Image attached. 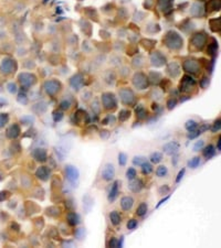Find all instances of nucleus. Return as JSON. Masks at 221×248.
Instances as JSON below:
<instances>
[{"mask_svg": "<svg viewBox=\"0 0 221 248\" xmlns=\"http://www.w3.org/2000/svg\"><path fill=\"white\" fill-rule=\"evenodd\" d=\"M165 42L168 48L174 50H178L183 46V40L176 32H168L165 39Z\"/></svg>", "mask_w": 221, "mask_h": 248, "instance_id": "1", "label": "nucleus"}, {"mask_svg": "<svg viewBox=\"0 0 221 248\" xmlns=\"http://www.w3.org/2000/svg\"><path fill=\"white\" fill-rule=\"evenodd\" d=\"M17 70V63L16 61L10 57H6L4 59V61L1 62V65H0V71L1 73L4 74V75H9V74H12L16 72Z\"/></svg>", "mask_w": 221, "mask_h": 248, "instance_id": "2", "label": "nucleus"}, {"mask_svg": "<svg viewBox=\"0 0 221 248\" xmlns=\"http://www.w3.org/2000/svg\"><path fill=\"white\" fill-rule=\"evenodd\" d=\"M65 177H67V181L70 182L71 184H76L79 179H80V171L77 170V168H75L72 164H67L65 169Z\"/></svg>", "mask_w": 221, "mask_h": 248, "instance_id": "3", "label": "nucleus"}, {"mask_svg": "<svg viewBox=\"0 0 221 248\" xmlns=\"http://www.w3.org/2000/svg\"><path fill=\"white\" fill-rule=\"evenodd\" d=\"M179 149H180V144L177 141H169L165 143L163 147V151L168 156H176L179 152Z\"/></svg>", "mask_w": 221, "mask_h": 248, "instance_id": "4", "label": "nucleus"}, {"mask_svg": "<svg viewBox=\"0 0 221 248\" xmlns=\"http://www.w3.org/2000/svg\"><path fill=\"white\" fill-rule=\"evenodd\" d=\"M35 177L43 182L49 181V179L51 178V170L49 169V167L41 165L35 170Z\"/></svg>", "mask_w": 221, "mask_h": 248, "instance_id": "5", "label": "nucleus"}, {"mask_svg": "<svg viewBox=\"0 0 221 248\" xmlns=\"http://www.w3.org/2000/svg\"><path fill=\"white\" fill-rule=\"evenodd\" d=\"M115 177V168L112 163H106L102 170V179L104 181H112Z\"/></svg>", "mask_w": 221, "mask_h": 248, "instance_id": "6", "label": "nucleus"}, {"mask_svg": "<svg viewBox=\"0 0 221 248\" xmlns=\"http://www.w3.org/2000/svg\"><path fill=\"white\" fill-rule=\"evenodd\" d=\"M20 133H21V129L18 124H12L6 130V137L10 140H16L20 136Z\"/></svg>", "mask_w": 221, "mask_h": 248, "instance_id": "7", "label": "nucleus"}, {"mask_svg": "<svg viewBox=\"0 0 221 248\" xmlns=\"http://www.w3.org/2000/svg\"><path fill=\"white\" fill-rule=\"evenodd\" d=\"M102 103H103V106H104L106 109H114L116 107L115 97H114V95L109 94V93H105V94H103Z\"/></svg>", "mask_w": 221, "mask_h": 248, "instance_id": "8", "label": "nucleus"}, {"mask_svg": "<svg viewBox=\"0 0 221 248\" xmlns=\"http://www.w3.org/2000/svg\"><path fill=\"white\" fill-rule=\"evenodd\" d=\"M134 85L136 86L138 89H144V88L147 87L148 85V80L147 77L145 76L143 73H137L135 76H134Z\"/></svg>", "mask_w": 221, "mask_h": 248, "instance_id": "9", "label": "nucleus"}, {"mask_svg": "<svg viewBox=\"0 0 221 248\" xmlns=\"http://www.w3.org/2000/svg\"><path fill=\"white\" fill-rule=\"evenodd\" d=\"M32 157L38 162H46L48 160V152L44 148H35L32 151Z\"/></svg>", "mask_w": 221, "mask_h": 248, "instance_id": "10", "label": "nucleus"}, {"mask_svg": "<svg viewBox=\"0 0 221 248\" xmlns=\"http://www.w3.org/2000/svg\"><path fill=\"white\" fill-rule=\"evenodd\" d=\"M119 184H121V181H118V180L114 181L112 188H111V190H109V196H107L109 202L113 203L116 199H117V195H118V192H119Z\"/></svg>", "mask_w": 221, "mask_h": 248, "instance_id": "11", "label": "nucleus"}, {"mask_svg": "<svg viewBox=\"0 0 221 248\" xmlns=\"http://www.w3.org/2000/svg\"><path fill=\"white\" fill-rule=\"evenodd\" d=\"M144 188V183L140 179H133L130 180V182L128 183V189L132 191L133 193H138L140 192Z\"/></svg>", "mask_w": 221, "mask_h": 248, "instance_id": "12", "label": "nucleus"}, {"mask_svg": "<svg viewBox=\"0 0 221 248\" xmlns=\"http://www.w3.org/2000/svg\"><path fill=\"white\" fill-rule=\"evenodd\" d=\"M206 43V35L204 33H197L193 35V38L191 39V44L197 46V49H202Z\"/></svg>", "mask_w": 221, "mask_h": 248, "instance_id": "13", "label": "nucleus"}, {"mask_svg": "<svg viewBox=\"0 0 221 248\" xmlns=\"http://www.w3.org/2000/svg\"><path fill=\"white\" fill-rule=\"evenodd\" d=\"M44 88L48 94L54 95L60 89V83L56 80H49L44 84Z\"/></svg>", "mask_w": 221, "mask_h": 248, "instance_id": "14", "label": "nucleus"}, {"mask_svg": "<svg viewBox=\"0 0 221 248\" xmlns=\"http://www.w3.org/2000/svg\"><path fill=\"white\" fill-rule=\"evenodd\" d=\"M134 206V199L132 196H123L121 200V207L125 212H128L133 209Z\"/></svg>", "mask_w": 221, "mask_h": 248, "instance_id": "15", "label": "nucleus"}, {"mask_svg": "<svg viewBox=\"0 0 221 248\" xmlns=\"http://www.w3.org/2000/svg\"><path fill=\"white\" fill-rule=\"evenodd\" d=\"M19 80H20V83H21L22 85H25V86H31L32 84H34L35 83V77L33 76L32 74L23 73L19 76Z\"/></svg>", "mask_w": 221, "mask_h": 248, "instance_id": "16", "label": "nucleus"}, {"mask_svg": "<svg viewBox=\"0 0 221 248\" xmlns=\"http://www.w3.org/2000/svg\"><path fill=\"white\" fill-rule=\"evenodd\" d=\"M67 223L70 226H77L80 224V216L74 211H70L67 214Z\"/></svg>", "mask_w": 221, "mask_h": 248, "instance_id": "17", "label": "nucleus"}, {"mask_svg": "<svg viewBox=\"0 0 221 248\" xmlns=\"http://www.w3.org/2000/svg\"><path fill=\"white\" fill-rule=\"evenodd\" d=\"M119 94H121V99L124 104L128 105V104H132L134 101V94L133 92L130 91V89H123V91H121Z\"/></svg>", "mask_w": 221, "mask_h": 248, "instance_id": "18", "label": "nucleus"}, {"mask_svg": "<svg viewBox=\"0 0 221 248\" xmlns=\"http://www.w3.org/2000/svg\"><path fill=\"white\" fill-rule=\"evenodd\" d=\"M151 63L154 64L155 66H162L166 63V60L159 52H155L151 55Z\"/></svg>", "mask_w": 221, "mask_h": 248, "instance_id": "19", "label": "nucleus"}, {"mask_svg": "<svg viewBox=\"0 0 221 248\" xmlns=\"http://www.w3.org/2000/svg\"><path fill=\"white\" fill-rule=\"evenodd\" d=\"M195 80L191 78V77L189 76H185L183 78V82H181V84H180V89H183V91L187 92L189 91L190 87H193L195 86Z\"/></svg>", "mask_w": 221, "mask_h": 248, "instance_id": "20", "label": "nucleus"}, {"mask_svg": "<svg viewBox=\"0 0 221 248\" xmlns=\"http://www.w3.org/2000/svg\"><path fill=\"white\" fill-rule=\"evenodd\" d=\"M184 69L187 71V72H190V73H196L197 71L199 70V65L197 63L196 61H186L184 63Z\"/></svg>", "mask_w": 221, "mask_h": 248, "instance_id": "21", "label": "nucleus"}, {"mask_svg": "<svg viewBox=\"0 0 221 248\" xmlns=\"http://www.w3.org/2000/svg\"><path fill=\"white\" fill-rule=\"evenodd\" d=\"M204 150H202V154H204V157L207 159V160H209V159H211L212 157H214V154H216V148L212 146V144H208V146H206V147L202 148Z\"/></svg>", "mask_w": 221, "mask_h": 248, "instance_id": "22", "label": "nucleus"}, {"mask_svg": "<svg viewBox=\"0 0 221 248\" xmlns=\"http://www.w3.org/2000/svg\"><path fill=\"white\" fill-rule=\"evenodd\" d=\"M109 220H111V223L114 226H117V225L122 223V216H121V214L117 211H112L109 213Z\"/></svg>", "mask_w": 221, "mask_h": 248, "instance_id": "23", "label": "nucleus"}, {"mask_svg": "<svg viewBox=\"0 0 221 248\" xmlns=\"http://www.w3.org/2000/svg\"><path fill=\"white\" fill-rule=\"evenodd\" d=\"M147 212H148V205H147V203L146 202H142L139 204V205L137 206V209H136V215L137 216H139V217H143V216H145L146 214H147Z\"/></svg>", "mask_w": 221, "mask_h": 248, "instance_id": "24", "label": "nucleus"}, {"mask_svg": "<svg viewBox=\"0 0 221 248\" xmlns=\"http://www.w3.org/2000/svg\"><path fill=\"white\" fill-rule=\"evenodd\" d=\"M25 211L29 214H34V213H38L39 211H40V207L37 205V203L28 201V202H25Z\"/></svg>", "mask_w": 221, "mask_h": 248, "instance_id": "25", "label": "nucleus"}, {"mask_svg": "<svg viewBox=\"0 0 221 248\" xmlns=\"http://www.w3.org/2000/svg\"><path fill=\"white\" fill-rule=\"evenodd\" d=\"M46 214L51 217H58L61 214V210L58 206H50L46 210Z\"/></svg>", "mask_w": 221, "mask_h": 248, "instance_id": "26", "label": "nucleus"}, {"mask_svg": "<svg viewBox=\"0 0 221 248\" xmlns=\"http://www.w3.org/2000/svg\"><path fill=\"white\" fill-rule=\"evenodd\" d=\"M92 206H93V201H92L91 196L86 194V195L83 197V207H84V210L86 211V213H88V212L91 211Z\"/></svg>", "mask_w": 221, "mask_h": 248, "instance_id": "27", "label": "nucleus"}, {"mask_svg": "<svg viewBox=\"0 0 221 248\" xmlns=\"http://www.w3.org/2000/svg\"><path fill=\"white\" fill-rule=\"evenodd\" d=\"M140 168H142V173L145 175H148L151 174V172H153V170H154V168H153V164L149 163V162H144V163L140 165Z\"/></svg>", "mask_w": 221, "mask_h": 248, "instance_id": "28", "label": "nucleus"}, {"mask_svg": "<svg viewBox=\"0 0 221 248\" xmlns=\"http://www.w3.org/2000/svg\"><path fill=\"white\" fill-rule=\"evenodd\" d=\"M162 160H163V153H160V152H153L151 154V157H149L151 163H154V164H157L159 162H162Z\"/></svg>", "mask_w": 221, "mask_h": 248, "instance_id": "29", "label": "nucleus"}, {"mask_svg": "<svg viewBox=\"0 0 221 248\" xmlns=\"http://www.w3.org/2000/svg\"><path fill=\"white\" fill-rule=\"evenodd\" d=\"M167 174H168V169H167L166 165H159L156 169V175L158 178H165Z\"/></svg>", "mask_w": 221, "mask_h": 248, "instance_id": "30", "label": "nucleus"}, {"mask_svg": "<svg viewBox=\"0 0 221 248\" xmlns=\"http://www.w3.org/2000/svg\"><path fill=\"white\" fill-rule=\"evenodd\" d=\"M31 184H32V181H31V179H30V177H28V175H22L21 177V186L22 188L29 189V188H31Z\"/></svg>", "mask_w": 221, "mask_h": 248, "instance_id": "31", "label": "nucleus"}, {"mask_svg": "<svg viewBox=\"0 0 221 248\" xmlns=\"http://www.w3.org/2000/svg\"><path fill=\"white\" fill-rule=\"evenodd\" d=\"M71 85H72L74 88L79 89V87H81V86H82V78H81V76H80V75H76V76H74L73 78H72V80H71Z\"/></svg>", "mask_w": 221, "mask_h": 248, "instance_id": "32", "label": "nucleus"}, {"mask_svg": "<svg viewBox=\"0 0 221 248\" xmlns=\"http://www.w3.org/2000/svg\"><path fill=\"white\" fill-rule=\"evenodd\" d=\"M200 164V158L199 157H193V159H190L188 161V167L191 169H196L199 167Z\"/></svg>", "mask_w": 221, "mask_h": 248, "instance_id": "33", "label": "nucleus"}, {"mask_svg": "<svg viewBox=\"0 0 221 248\" xmlns=\"http://www.w3.org/2000/svg\"><path fill=\"white\" fill-rule=\"evenodd\" d=\"M146 161H147V159H146L145 157H143V156H137V157H134L133 164L134 165H137V167H140V165L144 163V162H146Z\"/></svg>", "mask_w": 221, "mask_h": 248, "instance_id": "34", "label": "nucleus"}, {"mask_svg": "<svg viewBox=\"0 0 221 248\" xmlns=\"http://www.w3.org/2000/svg\"><path fill=\"white\" fill-rule=\"evenodd\" d=\"M10 151L12 153H19L21 151V147H20V143L17 141H12L10 144Z\"/></svg>", "mask_w": 221, "mask_h": 248, "instance_id": "35", "label": "nucleus"}, {"mask_svg": "<svg viewBox=\"0 0 221 248\" xmlns=\"http://www.w3.org/2000/svg\"><path fill=\"white\" fill-rule=\"evenodd\" d=\"M185 127H186V129L188 130V131H193V130H196L197 128H198V124H197L195 120H188V121L186 122Z\"/></svg>", "mask_w": 221, "mask_h": 248, "instance_id": "36", "label": "nucleus"}, {"mask_svg": "<svg viewBox=\"0 0 221 248\" xmlns=\"http://www.w3.org/2000/svg\"><path fill=\"white\" fill-rule=\"evenodd\" d=\"M136 175H137V172H136V170H135V168H128L126 170V178H127V180H133V179H135L136 178Z\"/></svg>", "mask_w": 221, "mask_h": 248, "instance_id": "37", "label": "nucleus"}, {"mask_svg": "<svg viewBox=\"0 0 221 248\" xmlns=\"http://www.w3.org/2000/svg\"><path fill=\"white\" fill-rule=\"evenodd\" d=\"M9 121V116L8 114H0V129L4 128Z\"/></svg>", "mask_w": 221, "mask_h": 248, "instance_id": "38", "label": "nucleus"}, {"mask_svg": "<svg viewBox=\"0 0 221 248\" xmlns=\"http://www.w3.org/2000/svg\"><path fill=\"white\" fill-rule=\"evenodd\" d=\"M127 162V154L124 153V152H119L118 153V164L121 167H124L126 165Z\"/></svg>", "mask_w": 221, "mask_h": 248, "instance_id": "39", "label": "nucleus"}, {"mask_svg": "<svg viewBox=\"0 0 221 248\" xmlns=\"http://www.w3.org/2000/svg\"><path fill=\"white\" fill-rule=\"evenodd\" d=\"M130 110H121L118 116L119 121H125V120H127V119L130 118Z\"/></svg>", "mask_w": 221, "mask_h": 248, "instance_id": "40", "label": "nucleus"}, {"mask_svg": "<svg viewBox=\"0 0 221 248\" xmlns=\"http://www.w3.org/2000/svg\"><path fill=\"white\" fill-rule=\"evenodd\" d=\"M74 236H75V238H77L79 241H82L85 236V229L84 228H77V229H75Z\"/></svg>", "mask_w": 221, "mask_h": 248, "instance_id": "41", "label": "nucleus"}, {"mask_svg": "<svg viewBox=\"0 0 221 248\" xmlns=\"http://www.w3.org/2000/svg\"><path fill=\"white\" fill-rule=\"evenodd\" d=\"M127 229H130V231H133V229H135L137 226H138V222H137V220H135V218H132V220H130L128 222H127Z\"/></svg>", "mask_w": 221, "mask_h": 248, "instance_id": "42", "label": "nucleus"}, {"mask_svg": "<svg viewBox=\"0 0 221 248\" xmlns=\"http://www.w3.org/2000/svg\"><path fill=\"white\" fill-rule=\"evenodd\" d=\"M136 115L139 119H145L147 117V112L143 107H139L138 109H136Z\"/></svg>", "mask_w": 221, "mask_h": 248, "instance_id": "43", "label": "nucleus"}, {"mask_svg": "<svg viewBox=\"0 0 221 248\" xmlns=\"http://www.w3.org/2000/svg\"><path fill=\"white\" fill-rule=\"evenodd\" d=\"M107 245H109V247H112V248L119 247V239L117 237H112L109 241V244Z\"/></svg>", "mask_w": 221, "mask_h": 248, "instance_id": "44", "label": "nucleus"}, {"mask_svg": "<svg viewBox=\"0 0 221 248\" xmlns=\"http://www.w3.org/2000/svg\"><path fill=\"white\" fill-rule=\"evenodd\" d=\"M34 226L37 229H42L44 226V222H43L42 217H39L37 220H34Z\"/></svg>", "mask_w": 221, "mask_h": 248, "instance_id": "45", "label": "nucleus"}, {"mask_svg": "<svg viewBox=\"0 0 221 248\" xmlns=\"http://www.w3.org/2000/svg\"><path fill=\"white\" fill-rule=\"evenodd\" d=\"M169 191H170V188L168 185H163L158 189V193L160 195H166V194H169Z\"/></svg>", "mask_w": 221, "mask_h": 248, "instance_id": "46", "label": "nucleus"}, {"mask_svg": "<svg viewBox=\"0 0 221 248\" xmlns=\"http://www.w3.org/2000/svg\"><path fill=\"white\" fill-rule=\"evenodd\" d=\"M205 147V141L204 140H199V141H197L196 143H195V146H193V151H199V150H202V148Z\"/></svg>", "mask_w": 221, "mask_h": 248, "instance_id": "47", "label": "nucleus"}, {"mask_svg": "<svg viewBox=\"0 0 221 248\" xmlns=\"http://www.w3.org/2000/svg\"><path fill=\"white\" fill-rule=\"evenodd\" d=\"M200 135H201V133L199 131V129H196V130H193V131H189V133H188V139H195V138H197V137H199Z\"/></svg>", "mask_w": 221, "mask_h": 248, "instance_id": "48", "label": "nucleus"}, {"mask_svg": "<svg viewBox=\"0 0 221 248\" xmlns=\"http://www.w3.org/2000/svg\"><path fill=\"white\" fill-rule=\"evenodd\" d=\"M10 197V193L8 191H1L0 192V202H4Z\"/></svg>", "mask_w": 221, "mask_h": 248, "instance_id": "49", "label": "nucleus"}, {"mask_svg": "<svg viewBox=\"0 0 221 248\" xmlns=\"http://www.w3.org/2000/svg\"><path fill=\"white\" fill-rule=\"evenodd\" d=\"M220 128H221L220 119H218V120H216V121H214V126H212V128H211V131H212V133H217V131H220Z\"/></svg>", "mask_w": 221, "mask_h": 248, "instance_id": "50", "label": "nucleus"}, {"mask_svg": "<svg viewBox=\"0 0 221 248\" xmlns=\"http://www.w3.org/2000/svg\"><path fill=\"white\" fill-rule=\"evenodd\" d=\"M65 206H67V210L73 211L74 207H75V203L73 202V200H67L65 201Z\"/></svg>", "mask_w": 221, "mask_h": 248, "instance_id": "51", "label": "nucleus"}, {"mask_svg": "<svg viewBox=\"0 0 221 248\" xmlns=\"http://www.w3.org/2000/svg\"><path fill=\"white\" fill-rule=\"evenodd\" d=\"M185 173H186V169L183 168L181 170H180V171H179L178 175H177V178H176V183H179V182L183 180V178H184V175H185Z\"/></svg>", "mask_w": 221, "mask_h": 248, "instance_id": "52", "label": "nucleus"}, {"mask_svg": "<svg viewBox=\"0 0 221 248\" xmlns=\"http://www.w3.org/2000/svg\"><path fill=\"white\" fill-rule=\"evenodd\" d=\"M176 104H177V101H176L175 98H172V99H169L168 103H167L168 109H172V108H174V107L176 106Z\"/></svg>", "mask_w": 221, "mask_h": 248, "instance_id": "53", "label": "nucleus"}, {"mask_svg": "<svg viewBox=\"0 0 221 248\" xmlns=\"http://www.w3.org/2000/svg\"><path fill=\"white\" fill-rule=\"evenodd\" d=\"M32 121H33V119L31 117H23V118H21V122L23 125H30Z\"/></svg>", "mask_w": 221, "mask_h": 248, "instance_id": "54", "label": "nucleus"}, {"mask_svg": "<svg viewBox=\"0 0 221 248\" xmlns=\"http://www.w3.org/2000/svg\"><path fill=\"white\" fill-rule=\"evenodd\" d=\"M8 91L10 92V93H16L17 92V86L13 84V83H10V84H8Z\"/></svg>", "mask_w": 221, "mask_h": 248, "instance_id": "55", "label": "nucleus"}, {"mask_svg": "<svg viewBox=\"0 0 221 248\" xmlns=\"http://www.w3.org/2000/svg\"><path fill=\"white\" fill-rule=\"evenodd\" d=\"M100 136H101L102 139H107L109 137V131H107V130H102L101 133H100Z\"/></svg>", "mask_w": 221, "mask_h": 248, "instance_id": "56", "label": "nucleus"}, {"mask_svg": "<svg viewBox=\"0 0 221 248\" xmlns=\"http://www.w3.org/2000/svg\"><path fill=\"white\" fill-rule=\"evenodd\" d=\"M169 197H170V196H169V195H167V196H165V197H164V199H163V200H160V201L158 202V204H157V205H156V209H158V207H159V206H160V205H163V204H164V203H165L166 201H168V200H169Z\"/></svg>", "mask_w": 221, "mask_h": 248, "instance_id": "57", "label": "nucleus"}, {"mask_svg": "<svg viewBox=\"0 0 221 248\" xmlns=\"http://www.w3.org/2000/svg\"><path fill=\"white\" fill-rule=\"evenodd\" d=\"M53 117H54V120H55V121H59V120H61V119H62V117H63V116H62V114H61V112H54V116H53Z\"/></svg>", "mask_w": 221, "mask_h": 248, "instance_id": "58", "label": "nucleus"}, {"mask_svg": "<svg viewBox=\"0 0 221 248\" xmlns=\"http://www.w3.org/2000/svg\"><path fill=\"white\" fill-rule=\"evenodd\" d=\"M11 228H12V231L19 232V229H20V226H19V225H18L16 222H13V223H11Z\"/></svg>", "mask_w": 221, "mask_h": 248, "instance_id": "59", "label": "nucleus"}, {"mask_svg": "<svg viewBox=\"0 0 221 248\" xmlns=\"http://www.w3.org/2000/svg\"><path fill=\"white\" fill-rule=\"evenodd\" d=\"M10 203H11V204H8V207H9V209H11V210H12V209H14V207L17 206V201H10Z\"/></svg>", "mask_w": 221, "mask_h": 248, "instance_id": "60", "label": "nucleus"}, {"mask_svg": "<svg viewBox=\"0 0 221 248\" xmlns=\"http://www.w3.org/2000/svg\"><path fill=\"white\" fill-rule=\"evenodd\" d=\"M61 107L63 109H69V107H70V104L67 103V101H63L62 104H61Z\"/></svg>", "mask_w": 221, "mask_h": 248, "instance_id": "61", "label": "nucleus"}, {"mask_svg": "<svg viewBox=\"0 0 221 248\" xmlns=\"http://www.w3.org/2000/svg\"><path fill=\"white\" fill-rule=\"evenodd\" d=\"M217 150L218 151L221 150V139H220V137H219L218 140H217Z\"/></svg>", "mask_w": 221, "mask_h": 248, "instance_id": "62", "label": "nucleus"}, {"mask_svg": "<svg viewBox=\"0 0 221 248\" xmlns=\"http://www.w3.org/2000/svg\"><path fill=\"white\" fill-rule=\"evenodd\" d=\"M123 241H124V237H121V239H119V247H123Z\"/></svg>", "mask_w": 221, "mask_h": 248, "instance_id": "63", "label": "nucleus"}]
</instances>
